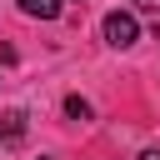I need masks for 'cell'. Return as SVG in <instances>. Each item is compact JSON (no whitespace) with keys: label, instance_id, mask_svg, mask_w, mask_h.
Segmentation results:
<instances>
[{"label":"cell","instance_id":"5b68a950","mask_svg":"<svg viewBox=\"0 0 160 160\" xmlns=\"http://www.w3.org/2000/svg\"><path fill=\"white\" fill-rule=\"evenodd\" d=\"M135 10H140V15H155V20H160V0H135Z\"/></svg>","mask_w":160,"mask_h":160},{"label":"cell","instance_id":"52a82bcc","mask_svg":"<svg viewBox=\"0 0 160 160\" xmlns=\"http://www.w3.org/2000/svg\"><path fill=\"white\" fill-rule=\"evenodd\" d=\"M75 5H85V0H75Z\"/></svg>","mask_w":160,"mask_h":160},{"label":"cell","instance_id":"277c9868","mask_svg":"<svg viewBox=\"0 0 160 160\" xmlns=\"http://www.w3.org/2000/svg\"><path fill=\"white\" fill-rule=\"evenodd\" d=\"M65 115H70V120H90V100L70 95V100H65Z\"/></svg>","mask_w":160,"mask_h":160},{"label":"cell","instance_id":"6da1fadb","mask_svg":"<svg viewBox=\"0 0 160 160\" xmlns=\"http://www.w3.org/2000/svg\"><path fill=\"white\" fill-rule=\"evenodd\" d=\"M100 30H105V45H115V50H130V45L140 40V20H135V10H110Z\"/></svg>","mask_w":160,"mask_h":160},{"label":"cell","instance_id":"7a4b0ae2","mask_svg":"<svg viewBox=\"0 0 160 160\" xmlns=\"http://www.w3.org/2000/svg\"><path fill=\"white\" fill-rule=\"evenodd\" d=\"M25 140V110H5L0 115V145H20Z\"/></svg>","mask_w":160,"mask_h":160},{"label":"cell","instance_id":"ba28073f","mask_svg":"<svg viewBox=\"0 0 160 160\" xmlns=\"http://www.w3.org/2000/svg\"><path fill=\"white\" fill-rule=\"evenodd\" d=\"M40 160H50V155H40Z\"/></svg>","mask_w":160,"mask_h":160},{"label":"cell","instance_id":"3957f363","mask_svg":"<svg viewBox=\"0 0 160 160\" xmlns=\"http://www.w3.org/2000/svg\"><path fill=\"white\" fill-rule=\"evenodd\" d=\"M20 15H30V20H55V15H60V0H20Z\"/></svg>","mask_w":160,"mask_h":160},{"label":"cell","instance_id":"8992f818","mask_svg":"<svg viewBox=\"0 0 160 160\" xmlns=\"http://www.w3.org/2000/svg\"><path fill=\"white\" fill-rule=\"evenodd\" d=\"M135 160H160V150H140V155H135Z\"/></svg>","mask_w":160,"mask_h":160}]
</instances>
